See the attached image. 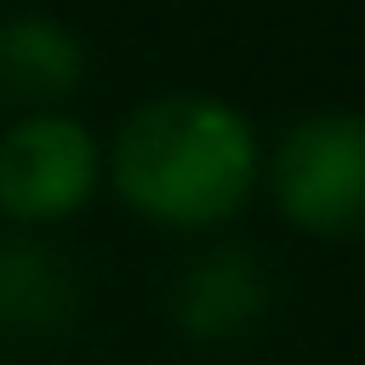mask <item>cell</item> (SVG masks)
<instances>
[{
    "label": "cell",
    "instance_id": "6da1fadb",
    "mask_svg": "<svg viewBox=\"0 0 365 365\" xmlns=\"http://www.w3.org/2000/svg\"><path fill=\"white\" fill-rule=\"evenodd\" d=\"M257 131L251 120L205 91H165L137 103L114 131V194L160 228L194 234L240 217L257 188Z\"/></svg>",
    "mask_w": 365,
    "mask_h": 365
},
{
    "label": "cell",
    "instance_id": "7a4b0ae2",
    "mask_svg": "<svg viewBox=\"0 0 365 365\" xmlns=\"http://www.w3.org/2000/svg\"><path fill=\"white\" fill-rule=\"evenodd\" d=\"M268 188L285 222L302 234H359L365 228V114L359 108H319L297 120L274 160Z\"/></svg>",
    "mask_w": 365,
    "mask_h": 365
},
{
    "label": "cell",
    "instance_id": "3957f363",
    "mask_svg": "<svg viewBox=\"0 0 365 365\" xmlns=\"http://www.w3.org/2000/svg\"><path fill=\"white\" fill-rule=\"evenodd\" d=\"M103 177V148L74 114H23L0 137V211L23 228L86 211Z\"/></svg>",
    "mask_w": 365,
    "mask_h": 365
},
{
    "label": "cell",
    "instance_id": "277c9868",
    "mask_svg": "<svg viewBox=\"0 0 365 365\" xmlns=\"http://www.w3.org/2000/svg\"><path fill=\"white\" fill-rule=\"evenodd\" d=\"M268 268L251 245H211L171 285V319L194 342H228L268 314Z\"/></svg>",
    "mask_w": 365,
    "mask_h": 365
},
{
    "label": "cell",
    "instance_id": "5b68a950",
    "mask_svg": "<svg viewBox=\"0 0 365 365\" xmlns=\"http://www.w3.org/2000/svg\"><path fill=\"white\" fill-rule=\"evenodd\" d=\"M86 80V46L68 23L23 11L0 23V91L34 114H57Z\"/></svg>",
    "mask_w": 365,
    "mask_h": 365
},
{
    "label": "cell",
    "instance_id": "8992f818",
    "mask_svg": "<svg viewBox=\"0 0 365 365\" xmlns=\"http://www.w3.org/2000/svg\"><path fill=\"white\" fill-rule=\"evenodd\" d=\"M80 308V274L34 234L0 240V331L51 336Z\"/></svg>",
    "mask_w": 365,
    "mask_h": 365
}]
</instances>
